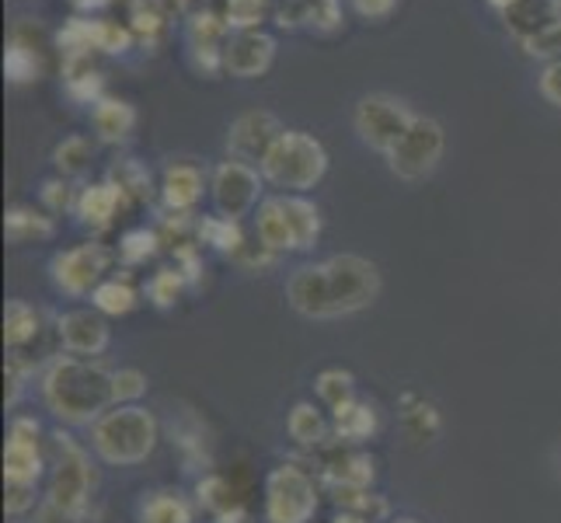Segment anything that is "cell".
<instances>
[{
    "mask_svg": "<svg viewBox=\"0 0 561 523\" xmlns=\"http://www.w3.org/2000/svg\"><path fill=\"white\" fill-rule=\"evenodd\" d=\"M380 297V269L363 255H332L300 265L286 283V300L297 315L332 321L366 311Z\"/></svg>",
    "mask_w": 561,
    "mask_h": 523,
    "instance_id": "6da1fadb",
    "label": "cell"
},
{
    "mask_svg": "<svg viewBox=\"0 0 561 523\" xmlns=\"http://www.w3.org/2000/svg\"><path fill=\"white\" fill-rule=\"evenodd\" d=\"M43 401L67 425H94L115 405V380L84 356H60L43 374Z\"/></svg>",
    "mask_w": 561,
    "mask_h": 523,
    "instance_id": "7a4b0ae2",
    "label": "cell"
},
{
    "mask_svg": "<svg viewBox=\"0 0 561 523\" xmlns=\"http://www.w3.org/2000/svg\"><path fill=\"white\" fill-rule=\"evenodd\" d=\"M91 447L105 464H140L158 447V419L140 405H119L108 409L99 422L91 425Z\"/></svg>",
    "mask_w": 561,
    "mask_h": 523,
    "instance_id": "3957f363",
    "label": "cell"
},
{
    "mask_svg": "<svg viewBox=\"0 0 561 523\" xmlns=\"http://www.w3.org/2000/svg\"><path fill=\"white\" fill-rule=\"evenodd\" d=\"M259 245L265 251H307L321 238V213L304 196H273L259 203Z\"/></svg>",
    "mask_w": 561,
    "mask_h": 523,
    "instance_id": "277c9868",
    "label": "cell"
},
{
    "mask_svg": "<svg viewBox=\"0 0 561 523\" xmlns=\"http://www.w3.org/2000/svg\"><path fill=\"white\" fill-rule=\"evenodd\" d=\"M262 179H268L279 189L289 192H307L314 189L324 171H328V150L321 147V140H314L311 133L300 129H283L276 144L268 147V154L259 164Z\"/></svg>",
    "mask_w": 561,
    "mask_h": 523,
    "instance_id": "5b68a950",
    "label": "cell"
},
{
    "mask_svg": "<svg viewBox=\"0 0 561 523\" xmlns=\"http://www.w3.org/2000/svg\"><path fill=\"white\" fill-rule=\"evenodd\" d=\"M318 510V486L300 464L286 461L265 478V520L268 523H307Z\"/></svg>",
    "mask_w": 561,
    "mask_h": 523,
    "instance_id": "8992f818",
    "label": "cell"
},
{
    "mask_svg": "<svg viewBox=\"0 0 561 523\" xmlns=\"http://www.w3.org/2000/svg\"><path fill=\"white\" fill-rule=\"evenodd\" d=\"M353 123H356V133L366 147L377 154H391L401 144L404 133L412 129L415 115L401 99H391V94H366V99L356 105Z\"/></svg>",
    "mask_w": 561,
    "mask_h": 523,
    "instance_id": "52a82bcc",
    "label": "cell"
},
{
    "mask_svg": "<svg viewBox=\"0 0 561 523\" xmlns=\"http://www.w3.org/2000/svg\"><path fill=\"white\" fill-rule=\"evenodd\" d=\"M443 150H447V133L436 120L430 115H415L412 129L404 133L401 144L387 154V161H391V171L404 182H419L425 174H433Z\"/></svg>",
    "mask_w": 561,
    "mask_h": 523,
    "instance_id": "ba28073f",
    "label": "cell"
},
{
    "mask_svg": "<svg viewBox=\"0 0 561 523\" xmlns=\"http://www.w3.org/2000/svg\"><path fill=\"white\" fill-rule=\"evenodd\" d=\"M56 447H60V457H56V468H53L46 507L60 510V513H70V516H81V510L88 507V496H91V464H88V454L77 447V443L67 433L56 436Z\"/></svg>",
    "mask_w": 561,
    "mask_h": 523,
    "instance_id": "9c48e42d",
    "label": "cell"
},
{
    "mask_svg": "<svg viewBox=\"0 0 561 523\" xmlns=\"http://www.w3.org/2000/svg\"><path fill=\"white\" fill-rule=\"evenodd\" d=\"M213 206L220 217L241 220L244 213L259 206L262 196V171H255L248 161H224L213 171Z\"/></svg>",
    "mask_w": 561,
    "mask_h": 523,
    "instance_id": "30bf717a",
    "label": "cell"
},
{
    "mask_svg": "<svg viewBox=\"0 0 561 523\" xmlns=\"http://www.w3.org/2000/svg\"><path fill=\"white\" fill-rule=\"evenodd\" d=\"M108 269V251L102 245H77V248H67L60 255H53L49 262V273H53V283L64 289L67 297H84V294H94Z\"/></svg>",
    "mask_w": 561,
    "mask_h": 523,
    "instance_id": "8fae6325",
    "label": "cell"
},
{
    "mask_svg": "<svg viewBox=\"0 0 561 523\" xmlns=\"http://www.w3.org/2000/svg\"><path fill=\"white\" fill-rule=\"evenodd\" d=\"M60 49L70 56H91L99 53H126L133 46V29L119 22H91V18H70V22L56 35Z\"/></svg>",
    "mask_w": 561,
    "mask_h": 523,
    "instance_id": "7c38bea8",
    "label": "cell"
},
{
    "mask_svg": "<svg viewBox=\"0 0 561 523\" xmlns=\"http://www.w3.org/2000/svg\"><path fill=\"white\" fill-rule=\"evenodd\" d=\"M43 475V451H38V422L14 419L4 447V481L8 486H35Z\"/></svg>",
    "mask_w": 561,
    "mask_h": 523,
    "instance_id": "4fadbf2b",
    "label": "cell"
},
{
    "mask_svg": "<svg viewBox=\"0 0 561 523\" xmlns=\"http://www.w3.org/2000/svg\"><path fill=\"white\" fill-rule=\"evenodd\" d=\"M279 123H276V115H268V112H244L238 115L234 123H230L227 129V147H230V158L234 161H259L268 154V147L276 144L279 137Z\"/></svg>",
    "mask_w": 561,
    "mask_h": 523,
    "instance_id": "5bb4252c",
    "label": "cell"
},
{
    "mask_svg": "<svg viewBox=\"0 0 561 523\" xmlns=\"http://www.w3.org/2000/svg\"><path fill=\"white\" fill-rule=\"evenodd\" d=\"M273 56H276V38L259 29H248L227 38L224 70L234 77H259L273 67Z\"/></svg>",
    "mask_w": 561,
    "mask_h": 523,
    "instance_id": "9a60e30c",
    "label": "cell"
},
{
    "mask_svg": "<svg viewBox=\"0 0 561 523\" xmlns=\"http://www.w3.org/2000/svg\"><path fill=\"white\" fill-rule=\"evenodd\" d=\"M56 332L70 356H102L108 349V325L102 311H67L56 321Z\"/></svg>",
    "mask_w": 561,
    "mask_h": 523,
    "instance_id": "2e32d148",
    "label": "cell"
},
{
    "mask_svg": "<svg viewBox=\"0 0 561 523\" xmlns=\"http://www.w3.org/2000/svg\"><path fill=\"white\" fill-rule=\"evenodd\" d=\"M227 22H220L217 14H196L188 22V49L196 67L206 73H217L224 67V49H227Z\"/></svg>",
    "mask_w": 561,
    "mask_h": 523,
    "instance_id": "e0dca14e",
    "label": "cell"
},
{
    "mask_svg": "<svg viewBox=\"0 0 561 523\" xmlns=\"http://www.w3.org/2000/svg\"><path fill=\"white\" fill-rule=\"evenodd\" d=\"M321 475L335 486H359L366 489L374 481V457H366L363 451H356L350 440L335 443L332 451H324L321 461Z\"/></svg>",
    "mask_w": 561,
    "mask_h": 523,
    "instance_id": "ac0fdd59",
    "label": "cell"
},
{
    "mask_svg": "<svg viewBox=\"0 0 561 523\" xmlns=\"http://www.w3.org/2000/svg\"><path fill=\"white\" fill-rule=\"evenodd\" d=\"M203 189H206V174L188 164V161H175L164 171V182H161V196L164 206L175 209V213H188L203 200Z\"/></svg>",
    "mask_w": 561,
    "mask_h": 523,
    "instance_id": "d6986e66",
    "label": "cell"
},
{
    "mask_svg": "<svg viewBox=\"0 0 561 523\" xmlns=\"http://www.w3.org/2000/svg\"><path fill=\"white\" fill-rule=\"evenodd\" d=\"M506 25L513 35H519V43L561 25V0H516L506 11Z\"/></svg>",
    "mask_w": 561,
    "mask_h": 523,
    "instance_id": "ffe728a7",
    "label": "cell"
},
{
    "mask_svg": "<svg viewBox=\"0 0 561 523\" xmlns=\"http://www.w3.org/2000/svg\"><path fill=\"white\" fill-rule=\"evenodd\" d=\"M133 126H137V109L123 99H102L91 105V129L99 133L105 144H123L129 140Z\"/></svg>",
    "mask_w": 561,
    "mask_h": 523,
    "instance_id": "44dd1931",
    "label": "cell"
},
{
    "mask_svg": "<svg viewBox=\"0 0 561 523\" xmlns=\"http://www.w3.org/2000/svg\"><path fill=\"white\" fill-rule=\"evenodd\" d=\"M126 196L115 182H102V185H88L81 196H77V217L91 227H108L115 217H119Z\"/></svg>",
    "mask_w": 561,
    "mask_h": 523,
    "instance_id": "7402d4cb",
    "label": "cell"
},
{
    "mask_svg": "<svg viewBox=\"0 0 561 523\" xmlns=\"http://www.w3.org/2000/svg\"><path fill=\"white\" fill-rule=\"evenodd\" d=\"M43 332V318H38L35 307H28L25 300H8L4 307V342L11 353H22V349L38 339Z\"/></svg>",
    "mask_w": 561,
    "mask_h": 523,
    "instance_id": "603a6c76",
    "label": "cell"
},
{
    "mask_svg": "<svg viewBox=\"0 0 561 523\" xmlns=\"http://www.w3.org/2000/svg\"><path fill=\"white\" fill-rule=\"evenodd\" d=\"M64 81H67V91H70V99L77 102H102L105 94H102V73L91 67V56H70V60L64 64Z\"/></svg>",
    "mask_w": 561,
    "mask_h": 523,
    "instance_id": "cb8c5ba5",
    "label": "cell"
},
{
    "mask_svg": "<svg viewBox=\"0 0 561 523\" xmlns=\"http://www.w3.org/2000/svg\"><path fill=\"white\" fill-rule=\"evenodd\" d=\"M4 235L11 245H28V241H46L53 238V220L35 213L28 206H11L4 217Z\"/></svg>",
    "mask_w": 561,
    "mask_h": 523,
    "instance_id": "d4e9b609",
    "label": "cell"
},
{
    "mask_svg": "<svg viewBox=\"0 0 561 523\" xmlns=\"http://www.w3.org/2000/svg\"><path fill=\"white\" fill-rule=\"evenodd\" d=\"M286 430H289V436H294V443H300V447H321V443L328 440V422H324L318 405H311V401L294 405V412H289V419H286Z\"/></svg>",
    "mask_w": 561,
    "mask_h": 523,
    "instance_id": "484cf974",
    "label": "cell"
},
{
    "mask_svg": "<svg viewBox=\"0 0 561 523\" xmlns=\"http://www.w3.org/2000/svg\"><path fill=\"white\" fill-rule=\"evenodd\" d=\"M38 73H43V60H38L35 46L14 32L4 49V77L11 84H32Z\"/></svg>",
    "mask_w": 561,
    "mask_h": 523,
    "instance_id": "4316f807",
    "label": "cell"
},
{
    "mask_svg": "<svg viewBox=\"0 0 561 523\" xmlns=\"http://www.w3.org/2000/svg\"><path fill=\"white\" fill-rule=\"evenodd\" d=\"M335 433L339 440H350V443H359L366 436L377 433V412L374 405H363V401H350L335 409Z\"/></svg>",
    "mask_w": 561,
    "mask_h": 523,
    "instance_id": "83f0119b",
    "label": "cell"
},
{
    "mask_svg": "<svg viewBox=\"0 0 561 523\" xmlns=\"http://www.w3.org/2000/svg\"><path fill=\"white\" fill-rule=\"evenodd\" d=\"M91 161H94V147L88 137H67L53 150V164L64 171V179H81V174L91 171Z\"/></svg>",
    "mask_w": 561,
    "mask_h": 523,
    "instance_id": "f1b7e54d",
    "label": "cell"
},
{
    "mask_svg": "<svg viewBox=\"0 0 561 523\" xmlns=\"http://www.w3.org/2000/svg\"><path fill=\"white\" fill-rule=\"evenodd\" d=\"M94 311L102 315H129L137 307V289H133L126 280H102L99 289L91 294Z\"/></svg>",
    "mask_w": 561,
    "mask_h": 523,
    "instance_id": "f546056e",
    "label": "cell"
},
{
    "mask_svg": "<svg viewBox=\"0 0 561 523\" xmlns=\"http://www.w3.org/2000/svg\"><path fill=\"white\" fill-rule=\"evenodd\" d=\"M144 523H192V510L179 492H153L144 502Z\"/></svg>",
    "mask_w": 561,
    "mask_h": 523,
    "instance_id": "4dcf8cb0",
    "label": "cell"
},
{
    "mask_svg": "<svg viewBox=\"0 0 561 523\" xmlns=\"http://www.w3.org/2000/svg\"><path fill=\"white\" fill-rule=\"evenodd\" d=\"M318 398L328 409H342V405L356 401V380L350 371H321L318 374Z\"/></svg>",
    "mask_w": 561,
    "mask_h": 523,
    "instance_id": "1f68e13d",
    "label": "cell"
},
{
    "mask_svg": "<svg viewBox=\"0 0 561 523\" xmlns=\"http://www.w3.org/2000/svg\"><path fill=\"white\" fill-rule=\"evenodd\" d=\"M112 182L123 189L126 200H147L150 196V171L137 158H126V161L115 164Z\"/></svg>",
    "mask_w": 561,
    "mask_h": 523,
    "instance_id": "d6a6232c",
    "label": "cell"
},
{
    "mask_svg": "<svg viewBox=\"0 0 561 523\" xmlns=\"http://www.w3.org/2000/svg\"><path fill=\"white\" fill-rule=\"evenodd\" d=\"M161 238H158V230H147V227H137V230H126L123 241H119V259L126 265H140L147 262L153 251H158Z\"/></svg>",
    "mask_w": 561,
    "mask_h": 523,
    "instance_id": "836d02e7",
    "label": "cell"
},
{
    "mask_svg": "<svg viewBox=\"0 0 561 523\" xmlns=\"http://www.w3.org/2000/svg\"><path fill=\"white\" fill-rule=\"evenodd\" d=\"M199 238L213 248H220V251H238L244 245L238 220H227V217H206L199 224Z\"/></svg>",
    "mask_w": 561,
    "mask_h": 523,
    "instance_id": "e575fe53",
    "label": "cell"
},
{
    "mask_svg": "<svg viewBox=\"0 0 561 523\" xmlns=\"http://www.w3.org/2000/svg\"><path fill=\"white\" fill-rule=\"evenodd\" d=\"M185 273L182 269H161V273H153L150 286H147V294L150 300L158 304V307H171L179 297H182V289H185Z\"/></svg>",
    "mask_w": 561,
    "mask_h": 523,
    "instance_id": "d590c367",
    "label": "cell"
},
{
    "mask_svg": "<svg viewBox=\"0 0 561 523\" xmlns=\"http://www.w3.org/2000/svg\"><path fill=\"white\" fill-rule=\"evenodd\" d=\"M129 29L150 38L164 29V11L158 0H133V11H129Z\"/></svg>",
    "mask_w": 561,
    "mask_h": 523,
    "instance_id": "8d00e7d4",
    "label": "cell"
},
{
    "mask_svg": "<svg viewBox=\"0 0 561 523\" xmlns=\"http://www.w3.org/2000/svg\"><path fill=\"white\" fill-rule=\"evenodd\" d=\"M262 22V0H227V25L248 32Z\"/></svg>",
    "mask_w": 561,
    "mask_h": 523,
    "instance_id": "74e56055",
    "label": "cell"
},
{
    "mask_svg": "<svg viewBox=\"0 0 561 523\" xmlns=\"http://www.w3.org/2000/svg\"><path fill=\"white\" fill-rule=\"evenodd\" d=\"M112 380H115V401H123V405H133L147 391V377L140 371H133V366H126V371H115Z\"/></svg>",
    "mask_w": 561,
    "mask_h": 523,
    "instance_id": "f35d334b",
    "label": "cell"
},
{
    "mask_svg": "<svg viewBox=\"0 0 561 523\" xmlns=\"http://www.w3.org/2000/svg\"><path fill=\"white\" fill-rule=\"evenodd\" d=\"M404 425H409V433L415 440H425V436H433L439 430V416L433 405H415V409L404 412Z\"/></svg>",
    "mask_w": 561,
    "mask_h": 523,
    "instance_id": "ab89813d",
    "label": "cell"
},
{
    "mask_svg": "<svg viewBox=\"0 0 561 523\" xmlns=\"http://www.w3.org/2000/svg\"><path fill=\"white\" fill-rule=\"evenodd\" d=\"M524 49L530 56H554V60H561V25L548 29V32H540L534 38H527Z\"/></svg>",
    "mask_w": 561,
    "mask_h": 523,
    "instance_id": "60d3db41",
    "label": "cell"
},
{
    "mask_svg": "<svg viewBox=\"0 0 561 523\" xmlns=\"http://www.w3.org/2000/svg\"><path fill=\"white\" fill-rule=\"evenodd\" d=\"M540 94L554 105V109H561V60H551L545 70H540Z\"/></svg>",
    "mask_w": 561,
    "mask_h": 523,
    "instance_id": "b9f144b4",
    "label": "cell"
},
{
    "mask_svg": "<svg viewBox=\"0 0 561 523\" xmlns=\"http://www.w3.org/2000/svg\"><path fill=\"white\" fill-rule=\"evenodd\" d=\"M43 203H46L53 213H60V209H67V206H77V203H73V192H70V185H67L64 179H53V182L43 185Z\"/></svg>",
    "mask_w": 561,
    "mask_h": 523,
    "instance_id": "7bdbcfd3",
    "label": "cell"
},
{
    "mask_svg": "<svg viewBox=\"0 0 561 523\" xmlns=\"http://www.w3.org/2000/svg\"><path fill=\"white\" fill-rule=\"evenodd\" d=\"M32 502H35V486H8V499H4V507L11 516H22L32 510Z\"/></svg>",
    "mask_w": 561,
    "mask_h": 523,
    "instance_id": "ee69618b",
    "label": "cell"
},
{
    "mask_svg": "<svg viewBox=\"0 0 561 523\" xmlns=\"http://www.w3.org/2000/svg\"><path fill=\"white\" fill-rule=\"evenodd\" d=\"M353 8L363 18H387V14L398 8V0H353Z\"/></svg>",
    "mask_w": 561,
    "mask_h": 523,
    "instance_id": "f6af8a7d",
    "label": "cell"
},
{
    "mask_svg": "<svg viewBox=\"0 0 561 523\" xmlns=\"http://www.w3.org/2000/svg\"><path fill=\"white\" fill-rule=\"evenodd\" d=\"M217 523H248V516H244V510H238V507H227V510H220Z\"/></svg>",
    "mask_w": 561,
    "mask_h": 523,
    "instance_id": "bcb514c9",
    "label": "cell"
},
{
    "mask_svg": "<svg viewBox=\"0 0 561 523\" xmlns=\"http://www.w3.org/2000/svg\"><path fill=\"white\" fill-rule=\"evenodd\" d=\"M70 4H73L77 11H99V8H108L112 0H70Z\"/></svg>",
    "mask_w": 561,
    "mask_h": 523,
    "instance_id": "7dc6e473",
    "label": "cell"
},
{
    "mask_svg": "<svg viewBox=\"0 0 561 523\" xmlns=\"http://www.w3.org/2000/svg\"><path fill=\"white\" fill-rule=\"evenodd\" d=\"M332 523H370V520H363V516H356V513H345V510H342Z\"/></svg>",
    "mask_w": 561,
    "mask_h": 523,
    "instance_id": "c3c4849f",
    "label": "cell"
},
{
    "mask_svg": "<svg viewBox=\"0 0 561 523\" xmlns=\"http://www.w3.org/2000/svg\"><path fill=\"white\" fill-rule=\"evenodd\" d=\"M489 4H492L495 11H502V14H506V11H510V8L516 4V0H489Z\"/></svg>",
    "mask_w": 561,
    "mask_h": 523,
    "instance_id": "681fc988",
    "label": "cell"
},
{
    "mask_svg": "<svg viewBox=\"0 0 561 523\" xmlns=\"http://www.w3.org/2000/svg\"><path fill=\"white\" fill-rule=\"evenodd\" d=\"M391 523H419V520H412V516H398V520H391Z\"/></svg>",
    "mask_w": 561,
    "mask_h": 523,
    "instance_id": "f907efd6",
    "label": "cell"
},
{
    "mask_svg": "<svg viewBox=\"0 0 561 523\" xmlns=\"http://www.w3.org/2000/svg\"><path fill=\"white\" fill-rule=\"evenodd\" d=\"M558 468H561V461H558Z\"/></svg>",
    "mask_w": 561,
    "mask_h": 523,
    "instance_id": "816d5d0a",
    "label": "cell"
}]
</instances>
